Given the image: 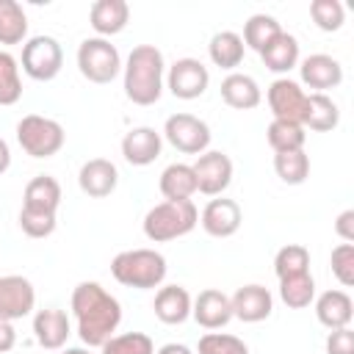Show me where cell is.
Here are the masks:
<instances>
[{
  "instance_id": "obj_1",
  "label": "cell",
  "mask_w": 354,
  "mask_h": 354,
  "mask_svg": "<svg viewBox=\"0 0 354 354\" xmlns=\"http://www.w3.org/2000/svg\"><path fill=\"white\" fill-rule=\"evenodd\" d=\"M75 332L86 348H100L122 324V304L100 282H80L72 290Z\"/></svg>"
},
{
  "instance_id": "obj_2",
  "label": "cell",
  "mask_w": 354,
  "mask_h": 354,
  "mask_svg": "<svg viewBox=\"0 0 354 354\" xmlns=\"http://www.w3.org/2000/svg\"><path fill=\"white\" fill-rule=\"evenodd\" d=\"M124 77V97L133 105H155L163 94L166 80V61L155 44H136L122 64Z\"/></svg>"
},
{
  "instance_id": "obj_3",
  "label": "cell",
  "mask_w": 354,
  "mask_h": 354,
  "mask_svg": "<svg viewBox=\"0 0 354 354\" xmlns=\"http://www.w3.org/2000/svg\"><path fill=\"white\" fill-rule=\"evenodd\" d=\"M166 274H169L166 257L155 249H127L111 260V277L124 288L155 290L163 285Z\"/></svg>"
},
{
  "instance_id": "obj_4",
  "label": "cell",
  "mask_w": 354,
  "mask_h": 354,
  "mask_svg": "<svg viewBox=\"0 0 354 354\" xmlns=\"http://www.w3.org/2000/svg\"><path fill=\"white\" fill-rule=\"evenodd\" d=\"M196 224H199V210H196L194 199H185V202L163 199L147 210L141 227L152 243H166V241H177V238L188 235Z\"/></svg>"
},
{
  "instance_id": "obj_5",
  "label": "cell",
  "mask_w": 354,
  "mask_h": 354,
  "mask_svg": "<svg viewBox=\"0 0 354 354\" xmlns=\"http://www.w3.org/2000/svg\"><path fill=\"white\" fill-rule=\"evenodd\" d=\"M17 141H19L22 152L30 158H53L61 152L66 133H64L61 122H55L50 116L28 113L17 122Z\"/></svg>"
},
{
  "instance_id": "obj_6",
  "label": "cell",
  "mask_w": 354,
  "mask_h": 354,
  "mask_svg": "<svg viewBox=\"0 0 354 354\" xmlns=\"http://www.w3.org/2000/svg\"><path fill=\"white\" fill-rule=\"evenodd\" d=\"M77 69L88 83L105 86L122 72V55L116 44H111V39L88 36L77 47Z\"/></svg>"
},
{
  "instance_id": "obj_7",
  "label": "cell",
  "mask_w": 354,
  "mask_h": 354,
  "mask_svg": "<svg viewBox=\"0 0 354 354\" xmlns=\"http://www.w3.org/2000/svg\"><path fill=\"white\" fill-rule=\"evenodd\" d=\"M19 64H22V72L28 77L47 83V80L58 77V72L64 66V50H61L55 36H47V33L30 36L22 44V61Z\"/></svg>"
},
{
  "instance_id": "obj_8",
  "label": "cell",
  "mask_w": 354,
  "mask_h": 354,
  "mask_svg": "<svg viewBox=\"0 0 354 354\" xmlns=\"http://www.w3.org/2000/svg\"><path fill=\"white\" fill-rule=\"evenodd\" d=\"M160 136H163L177 152H183V155H196V158H199L202 152H207L210 138H213L207 122L199 119V116H194V113H171V116L166 119Z\"/></svg>"
},
{
  "instance_id": "obj_9",
  "label": "cell",
  "mask_w": 354,
  "mask_h": 354,
  "mask_svg": "<svg viewBox=\"0 0 354 354\" xmlns=\"http://www.w3.org/2000/svg\"><path fill=\"white\" fill-rule=\"evenodd\" d=\"M194 177H196V194L205 196H221L230 183H232V160L221 149H207L202 152L194 163Z\"/></svg>"
},
{
  "instance_id": "obj_10",
  "label": "cell",
  "mask_w": 354,
  "mask_h": 354,
  "mask_svg": "<svg viewBox=\"0 0 354 354\" xmlns=\"http://www.w3.org/2000/svg\"><path fill=\"white\" fill-rule=\"evenodd\" d=\"M210 72L199 58H177L166 72V88L177 100H196L207 91Z\"/></svg>"
},
{
  "instance_id": "obj_11",
  "label": "cell",
  "mask_w": 354,
  "mask_h": 354,
  "mask_svg": "<svg viewBox=\"0 0 354 354\" xmlns=\"http://www.w3.org/2000/svg\"><path fill=\"white\" fill-rule=\"evenodd\" d=\"M266 100H268V108H271L274 119H279V122H296V124L304 122V113H307V91L301 88V83H296L290 77H277L268 86Z\"/></svg>"
},
{
  "instance_id": "obj_12",
  "label": "cell",
  "mask_w": 354,
  "mask_h": 354,
  "mask_svg": "<svg viewBox=\"0 0 354 354\" xmlns=\"http://www.w3.org/2000/svg\"><path fill=\"white\" fill-rule=\"evenodd\" d=\"M36 307V288L22 274L0 277V321H19Z\"/></svg>"
},
{
  "instance_id": "obj_13",
  "label": "cell",
  "mask_w": 354,
  "mask_h": 354,
  "mask_svg": "<svg viewBox=\"0 0 354 354\" xmlns=\"http://www.w3.org/2000/svg\"><path fill=\"white\" fill-rule=\"evenodd\" d=\"M241 221H243L241 205L227 196H213L199 213V224L210 238H232L241 230Z\"/></svg>"
},
{
  "instance_id": "obj_14",
  "label": "cell",
  "mask_w": 354,
  "mask_h": 354,
  "mask_svg": "<svg viewBox=\"0 0 354 354\" xmlns=\"http://www.w3.org/2000/svg\"><path fill=\"white\" fill-rule=\"evenodd\" d=\"M191 318L202 326V329H224L232 321V304L230 296L218 288H205L199 290V296L191 301Z\"/></svg>"
},
{
  "instance_id": "obj_15",
  "label": "cell",
  "mask_w": 354,
  "mask_h": 354,
  "mask_svg": "<svg viewBox=\"0 0 354 354\" xmlns=\"http://www.w3.org/2000/svg\"><path fill=\"white\" fill-rule=\"evenodd\" d=\"M299 75H301V83L313 88V94H324L326 88H337L343 83L340 61L326 53H313L304 61H299Z\"/></svg>"
},
{
  "instance_id": "obj_16",
  "label": "cell",
  "mask_w": 354,
  "mask_h": 354,
  "mask_svg": "<svg viewBox=\"0 0 354 354\" xmlns=\"http://www.w3.org/2000/svg\"><path fill=\"white\" fill-rule=\"evenodd\" d=\"M77 185L91 199H105L119 185V169L108 158H91L77 171Z\"/></svg>"
},
{
  "instance_id": "obj_17",
  "label": "cell",
  "mask_w": 354,
  "mask_h": 354,
  "mask_svg": "<svg viewBox=\"0 0 354 354\" xmlns=\"http://www.w3.org/2000/svg\"><path fill=\"white\" fill-rule=\"evenodd\" d=\"M230 304H232V318L243 324H260L271 315L274 296L263 285H243L230 296Z\"/></svg>"
},
{
  "instance_id": "obj_18",
  "label": "cell",
  "mask_w": 354,
  "mask_h": 354,
  "mask_svg": "<svg viewBox=\"0 0 354 354\" xmlns=\"http://www.w3.org/2000/svg\"><path fill=\"white\" fill-rule=\"evenodd\" d=\"M160 149H163V136L155 130V127H133L124 133L122 138V158L130 163V166H149L160 158Z\"/></svg>"
},
{
  "instance_id": "obj_19",
  "label": "cell",
  "mask_w": 354,
  "mask_h": 354,
  "mask_svg": "<svg viewBox=\"0 0 354 354\" xmlns=\"http://www.w3.org/2000/svg\"><path fill=\"white\" fill-rule=\"evenodd\" d=\"M72 335V321L64 310L58 307H44L36 310L33 315V337L41 348L47 351H58L66 346V337Z\"/></svg>"
},
{
  "instance_id": "obj_20",
  "label": "cell",
  "mask_w": 354,
  "mask_h": 354,
  "mask_svg": "<svg viewBox=\"0 0 354 354\" xmlns=\"http://www.w3.org/2000/svg\"><path fill=\"white\" fill-rule=\"evenodd\" d=\"M191 293L183 285H160L152 301V313L160 324L177 326L191 318Z\"/></svg>"
},
{
  "instance_id": "obj_21",
  "label": "cell",
  "mask_w": 354,
  "mask_h": 354,
  "mask_svg": "<svg viewBox=\"0 0 354 354\" xmlns=\"http://www.w3.org/2000/svg\"><path fill=\"white\" fill-rule=\"evenodd\" d=\"M315 304V318L321 326L326 329H343L351 324L354 318V301L346 290L340 288H332V290H324L318 299H313Z\"/></svg>"
},
{
  "instance_id": "obj_22",
  "label": "cell",
  "mask_w": 354,
  "mask_h": 354,
  "mask_svg": "<svg viewBox=\"0 0 354 354\" xmlns=\"http://www.w3.org/2000/svg\"><path fill=\"white\" fill-rule=\"evenodd\" d=\"M88 22L100 39H111L122 33L130 22V6L124 0H97L88 8Z\"/></svg>"
},
{
  "instance_id": "obj_23",
  "label": "cell",
  "mask_w": 354,
  "mask_h": 354,
  "mask_svg": "<svg viewBox=\"0 0 354 354\" xmlns=\"http://www.w3.org/2000/svg\"><path fill=\"white\" fill-rule=\"evenodd\" d=\"M221 100L235 108V111H252L260 105L263 100V91L257 86V80L252 75H243V72H230L224 80H221Z\"/></svg>"
},
{
  "instance_id": "obj_24",
  "label": "cell",
  "mask_w": 354,
  "mask_h": 354,
  "mask_svg": "<svg viewBox=\"0 0 354 354\" xmlns=\"http://www.w3.org/2000/svg\"><path fill=\"white\" fill-rule=\"evenodd\" d=\"M158 188H160L166 202H185V199H191L196 194V177H194L191 163H169L160 171Z\"/></svg>"
},
{
  "instance_id": "obj_25",
  "label": "cell",
  "mask_w": 354,
  "mask_h": 354,
  "mask_svg": "<svg viewBox=\"0 0 354 354\" xmlns=\"http://www.w3.org/2000/svg\"><path fill=\"white\" fill-rule=\"evenodd\" d=\"M61 205V183L50 174H39L25 185L22 194V207L30 210H44V213H58Z\"/></svg>"
},
{
  "instance_id": "obj_26",
  "label": "cell",
  "mask_w": 354,
  "mask_h": 354,
  "mask_svg": "<svg viewBox=\"0 0 354 354\" xmlns=\"http://www.w3.org/2000/svg\"><path fill=\"white\" fill-rule=\"evenodd\" d=\"M243 53H246V47H243L241 33H235V30H218V33L210 36L207 55H210L213 66H218V69H230V72H232L235 66H241Z\"/></svg>"
},
{
  "instance_id": "obj_27",
  "label": "cell",
  "mask_w": 354,
  "mask_h": 354,
  "mask_svg": "<svg viewBox=\"0 0 354 354\" xmlns=\"http://www.w3.org/2000/svg\"><path fill=\"white\" fill-rule=\"evenodd\" d=\"M260 58L266 64V69L277 72V75H288L293 66H299V39L293 33H279L266 50H260Z\"/></svg>"
},
{
  "instance_id": "obj_28",
  "label": "cell",
  "mask_w": 354,
  "mask_h": 354,
  "mask_svg": "<svg viewBox=\"0 0 354 354\" xmlns=\"http://www.w3.org/2000/svg\"><path fill=\"white\" fill-rule=\"evenodd\" d=\"M304 130L313 133H329L340 124V108L326 94H307V113H304Z\"/></svg>"
},
{
  "instance_id": "obj_29",
  "label": "cell",
  "mask_w": 354,
  "mask_h": 354,
  "mask_svg": "<svg viewBox=\"0 0 354 354\" xmlns=\"http://www.w3.org/2000/svg\"><path fill=\"white\" fill-rule=\"evenodd\" d=\"M28 41V14L17 0H0V44Z\"/></svg>"
},
{
  "instance_id": "obj_30",
  "label": "cell",
  "mask_w": 354,
  "mask_h": 354,
  "mask_svg": "<svg viewBox=\"0 0 354 354\" xmlns=\"http://www.w3.org/2000/svg\"><path fill=\"white\" fill-rule=\"evenodd\" d=\"M279 33H282V25L277 22V17H271V14H252V17L243 22V36H241V39H243V47L260 53V50H266Z\"/></svg>"
},
{
  "instance_id": "obj_31",
  "label": "cell",
  "mask_w": 354,
  "mask_h": 354,
  "mask_svg": "<svg viewBox=\"0 0 354 354\" xmlns=\"http://www.w3.org/2000/svg\"><path fill=\"white\" fill-rule=\"evenodd\" d=\"M266 138H268V147L277 152H296V149H304V141H307V130L296 122H279L274 119L266 130Z\"/></svg>"
},
{
  "instance_id": "obj_32",
  "label": "cell",
  "mask_w": 354,
  "mask_h": 354,
  "mask_svg": "<svg viewBox=\"0 0 354 354\" xmlns=\"http://www.w3.org/2000/svg\"><path fill=\"white\" fill-rule=\"evenodd\" d=\"M279 299L290 307V310H304L313 304L315 299V279L313 274H299V277H285L279 279Z\"/></svg>"
},
{
  "instance_id": "obj_33",
  "label": "cell",
  "mask_w": 354,
  "mask_h": 354,
  "mask_svg": "<svg viewBox=\"0 0 354 354\" xmlns=\"http://www.w3.org/2000/svg\"><path fill=\"white\" fill-rule=\"evenodd\" d=\"M274 171L285 185H301L310 177V158L304 149L296 152H277L274 155Z\"/></svg>"
},
{
  "instance_id": "obj_34",
  "label": "cell",
  "mask_w": 354,
  "mask_h": 354,
  "mask_svg": "<svg viewBox=\"0 0 354 354\" xmlns=\"http://www.w3.org/2000/svg\"><path fill=\"white\" fill-rule=\"evenodd\" d=\"M310 271V249L301 243H285L277 254H274V274L277 279L285 277H299Z\"/></svg>"
},
{
  "instance_id": "obj_35",
  "label": "cell",
  "mask_w": 354,
  "mask_h": 354,
  "mask_svg": "<svg viewBox=\"0 0 354 354\" xmlns=\"http://www.w3.org/2000/svg\"><path fill=\"white\" fill-rule=\"evenodd\" d=\"M22 97V77H19V61L0 50V105H14Z\"/></svg>"
},
{
  "instance_id": "obj_36",
  "label": "cell",
  "mask_w": 354,
  "mask_h": 354,
  "mask_svg": "<svg viewBox=\"0 0 354 354\" xmlns=\"http://www.w3.org/2000/svg\"><path fill=\"white\" fill-rule=\"evenodd\" d=\"M100 354H155V343L144 332H122L100 346Z\"/></svg>"
},
{
  "instance_id": "obj_37",
  "label": "cell",
  "mask_w": 354,
  "mask_h": 354,
  "mask_svg": "<svg viewBox=\"0 0 354 354\" xmlns=\"http://www.w3.org/2000/svg\"><path fill=\"white\" fill-rule=\"evenodd\" d=\"M310 17H313V22H315L321 30L332 33V30H340V28H343V22H346V8H343L340 0H313V3H310Z\"/></svg>"
},
{
  "instance_id": "obj_38",
  "label": "cell",
  "mask_w": 354,
  "mask_h": 354,
  "mask_svg": "<svg viewBox=\"0 0 354 354\" xmlns=\"http://www.w3.org/2000/svg\"><path fill=\"white\" fill-rule=\"evenodd\" d=\"M196 354H249V346L227 332H207L199 337Z\"/></svg>"
},
{
  "instance_id": "obj_39",
  "label": "cell",
  "mask_w": 354,
  "mask_h": 354,
  "mask_svg": "<svg viewBox=\"0 0 354 354\" xmlns=\"http://www.w3.org/2000/svg\"><path fill=\"white\" fill-rule=\"evenodd\" d=\"M55 224H58V213H44V210H30V207L19 210V230L28 238H47L55 232Z\"/></svg>"
},
{
  "instance_id": "obj_40",
  "label": "cell",
  "mask_w": 354,
  "mask_h": 354,
  "mask_svg": "<svg viewBox=\"0 0 354 354\" xmlns=\"http://www.w3.org/2000/svg\"><path fill=\"white\" fill-rule=\"evenodd\" d=\"M329 266H332L335 279L343 288H351L354 285V243H337L329 254Z\"/></svg>"
},
{
  "instance_id": "obj_41",
  "label": "cell",
  "mask_w": 354,
  "mask_h": 354,
  "mask_svg": "<svg viewBox=\"0 0 354 354\" xmlns=\"http://www.w3.org/2000/svg\"><path fill=\"white\" fill-rule=\"evenodd\" d=\"M326 354H354V332L348 326L329 329V335H326Z\"/></svg>"
},
{
  "instance_id": "obj_42",
  "label": "cell",
  "mask_w": 354,
  "mask_h": 354,
  "mask_svg": "<svg viewBox=\"0 0 354 354\" xmlns=\"http://www.w3.org/2000/svg\"><path fill=\"white\" fill-rule=\"evenodd\" d=\"M335 232L337 238H343V243H354V210L351 207L335 218Z\"/></svg>"
},
{
  "instance_id": "obj_43",
  "label": "cell",
  "mask_w": 354,
  "mask_h": 354,
  "mask_svg": "<svg viewBox=\"0 0 354 354\" xmlns=\"http://www.w3.org/2000/svg\"><path fill=\"white\" fill-rule=\"evenodd\" d=\"M17 346V329L11 321H0V354H8Z\"/></svg>"
},
{
  "instance_id": "obj_44",
  "label": "cell",
  "mask_w": 354,
  "mask_h": 354,
  "mask_svg": "<svg viewBox=\"0 0 354 354\" xmlns=\"http://www.w3.org/2000/svg\"><path fill=\"white\" fill-rule=\"evenodd\" d=\"M11 166V147L6 138H0V174H6Z\"/></svg>"
},
{
  "instance_id": "obj_45",
  "label": "cell",
  "mask_w": 354,
  "mask_h": 354,
  "mask_svg": "<svg viewBox=\"0 0 354 354\" xmlns=\"http://www.w3.org/2000/svg\"><path fill=\"white\" fill-rule=\"evenodd\" d=\"M155 354H194L185 343H166V346H160Z\"/></svg>"
},
{
  "instance_id": "obj_46",
  "label": "cell",
  "mask_w": 354,
  "mask_h": 354,
  "mask_svg": "<svg viewBox=\"0 0 354 354\" xmlns=\"http://www.w3.org/2000/svg\"><path fill=\"white\" fill-rule=\"evenodd\" d=\"M61 354H94L91 348H86V346H75V348H64Z\"/></svg>"
}]
</instances>
